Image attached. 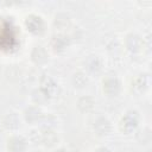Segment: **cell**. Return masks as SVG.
<instances>
[{
  "instance_id": "obj_7",
  "label": "cell",
  "mask_w": 152,
  "mask_h": 152,
  "mask_svg": "<svg viewBox=\"0 0 152 152\" xmlns=\"http://www.w3.org/2000/svg\"><path fill=\"white\" fill-rule=\"evenodd\" d=\"M125 48L131 53H137L142 49V38L138 33H128L125 38Z\"/></svg>"
},
{
  "instance_id": "obj_4",
  "label": "cell",
  "mask_w": 152,
  "mask_h": 152,
  "mask_svg": "<svg viewBox=\"0 0 152 152\" xmlns=\"http://www.w3.org/2000/svg\"><path fill=\"white\" fill-rule=\"evenodd\" d=\"M70 43H71L70 36L62 33V32L53 34L50 40V45L55 52H63L70 45Z\"/></svg>"
},
{
  "instance_id": "obj_14",
  "label": "cell",
  "mask_w": 152,
  "mask_h": 152,
  "mask_svg": "<svg viewBox=\"0 0 152 152\" xmlns=\"http://www.w3.org/2000/svg\"><path fill=\"white\" fill-rule=\"evenodd\" d=\"M31 100L38 107L39 106H44V104H46L49 102L50 95L44 89H42L39 87V88H36V89L32 90V93H31Z\"/></svg>"
},
{
  "instance_id": "obj_5",
  "label": "cell",
  "mask_w": 152,
  "mask_h": 152,
  "mask_svg": "<svg viewBox=\"0 0 152 152\" xmlns=\"http://www.w3.org/2000/svg\"><path fill=\"white\" fill-rule=\"evenodd\" d=\"M7 150L8 152H26L27 140L23 135L14 134L7 139Z\"/></svg>"
},
{
  "instance_id": "obj_13",
  "label": "cell",
  "mask_w": 152,
  "mask_h": 152,
  "mask_svg": "<svg viewBox=\"0 0 152 152\" xmlns=\"http://www.w3.org/2000/svg\"><path fill=\"white\" fill-rule=\"evenodd\" d=\"M2 125H4L5 129H7V131H11V132L18 131L20 128V125H21V120H20L19 114L18 113H14V112L8 113L4 118Z\"/></svg>"
},
{
  "instance_id": "obj_17",
  "label": "cell",
  "mask_w": 152,
  "mask_h": 152,
  "mask_svg": "<svg viewBox=\"0 0 152 152\" xmlns=\"http://www.w3.org/2000/svg\"><path fill=\"white\" fill-rule=\"evenodd\" d=\"M58 142V135L53 129L42 131V144L45 147H53Z\"/></svg>"
},
{
  "instance_id": "obj_6",
  "label": "cell",
  "mask_w": 152,
  "mask_h": 152,
  "mask_svg": "<svg viewBox=\"0 0 152 152\" xmlns=\"http://www.w3.org/2000/svg\"><path fill=\"white\" fill-rule=\"evenodd\" d=\"M93 129L96 135L99 137H106L110 134L112 132V122L106 116H99L95 119L93 124Z\"/></svg>"
},
{
  "instance_id": "obj_15",
  "label": "cell",
  "mask_w": 152,
  "mask_h": 152,
  "mask_svg": "<svg viewBox=\"0 0 152 152\" xmlns=\"http://www.w3.org/2000/svg\"><path fill=\"white\" fill-rule=\"evenodd\" d=\"M77 108L82 113H90L95 108V100L89 95H83L77 100Z\"/></svg>"
},
{
  "instance_id": "obj_8",
  "label": "cell",
  "mask_w": 152,
  "mask_h": 152,
  "mask_svg": "<svg viewBox=\"0 0 152 152\" xmlns=\"http://www.w3.org/2000/svg\"><path fill=\"white\" fill-rule=\"evenodd\" d=\"M25 26L28 32L38 34L44 30V21L39 15L31 14L25 19Z\"/></svg>"
},
{
  "instance_id": "obj_23",
  "label": "cell",
  "mask_w": 152,
  "mask_h": 152,
  "mask_svg": "<svg viewBox=\"0 0 152 152\" xmlns=\"http://www.w3.org/2000/svg\"><path fill=\"white\" fill-rule=\"evenodd\" d=\"M53 152H69L66 148H57L56 151H53Z\"/></svg>"
},
{
  "instance_id": "obj_2",
  "label": "cell",
  "mask_w": 152,
  "mask_h": 152,
  "mask_svg": "<svg viewBox=\"0 0 152 152\" xmlns=\"http://www.w3.org/2000/svg\"><path fill=\"white\" fill-rule=\"evenodd\" d=\"M83 68L87 75H99L103 68V63L100 56L97 55H89L83 61Z\"/></svg>"
},
{
  "instance_id": "obj_3",
  "label": "cell",
  "mask_w": 152,
  "mask_h": 152,
  "mask_svg": "<svg viewBox=\"0 0 152 152\" xmlns=\"http://www.w3.org/2000/svg\"><path fill=\"white\" fill-rule=\"evenodd\" d=\"M102 90L107 96H116L121 90V82L115 76H107L102 81Z\"/></svg>"
},
{
  "instance_id": "obj_10",
  "label": "cell",
  "mask_w": 152,
  "mask_h": 152,
  "mask_svg": "<svg viewBox=\"0 0 152 152\" xmlns=\"http://www.w3.org/2000/svg\"><path fill=\"white\" fill-rule=\"evenodd\" d=\"M43 116V112L38 106H30L24 110V120L30 125L39 124Z\"/></svg>"
},
{
  "instance_id": "obj_21",
  "label": "cell",
  "mask_w": 152,
  "mask_h": 152,
  "mask_svg": "<svg viewBox=\"0 0 152 152\" xmlns=\"http://www.w3.org/2000/svg\"><path fill=\"white\" fill-rule=\"evenodd\" d=\"M30 140L33 144H42V131H32L30 133Z\"/></svg>"
},
{
  "instance_id": "obj_22",
  "label": "cell",
  "mask_w": 152,
  "mask_h": 152,
  "mask_svg": "<svg viewBox=\"0 0 152 152\" xmlns=\"http://www.w3.org/2000/svg\"><path fill=\"white\" fill-rule=\"evenodd\" d=\"M94 152H112V150H109V148L106 147V146H101V147H97Z\"/></svg>"
},
{
  "instance_id": "obj_9",
  "label": "cell",
  "mask_w": 152,
  "mask_h": 152,
  "mask_svg": "<svg viewBox=\"0 0 152 152\" xmlns=\"http://www.w3.org/2000/svg\"><path fill=\"white\" fill-rule=\"evenodd\" d=\"M31 61L36 65H44L49 61V52L42 45H36L31 51Z\"/></svg>"
},
{
  "instance_id": "obj_1",
  "label": "cell",
  "mask_w": 152,
  "mask_h": 152,
  "mask_svg": "<svg viewBox=\"0 0 152 152\" xmlns=\"http://www.w3.org/2000/svg\"><path fill=\"white\" fill-rule=\"evenodd\" d=\"M138 125H139V114L135 110H129L121 118L119 127L121 132H124L125 134H129L137 129Z\"/></svg>"
},
{
  "instance_id": "obj_16",
  "label": "cell",
  "mask_w": 152,
  "mask_h": 152,
  "mask_svg": "<svg viewBox=\"0 0 152 152\" xmlns=\"http://www.w3.org/2000/svg\"><path fill=\"white\" fill-rule=\"evenodd\" d=\"M71 25V19L66 13H58L55 15L53 19V26L58 31H65L70 27Z\"/></svg>"
},
{
  "instance_id": "obj_18",
  "label": "cell",
  "mask_w": 152,
  "mask_h": 152,
  "mask_svg": "<svg viewBox=\"0 0 152 152\" xmlns=\"http://www.w3.org/2000/svg\"><path fill=\"white\" fill-rule=\"evenodd\" d=\"M56 125H57V119L52 114H43V116H42V119L39 121L40 131L53 129Z\"/></svg>"
},
{
  "instance_id": "obj_19",
  "label": "cell",
  "mask_w": 152,
  "mask_h": 152,
  "mask_svg": "<svg viewBox=\"0 0 152 152\" xmlns=\"http://www.w3.org/2000/svg\"><path fill=\"white\" fill-rule=\"evenodd\" d=\"M72 84L75 88L82 89L88 84V75L83 71H77L72 75Z\"/></svg>"
},
{
  "instance_id": "obj_20",
  "label": "cell",
  "mask_w": 152,
  "mask_h": 152,
  "mask_svg": "<svg viewBox=\"0 0 152 152\" xmlns=\"http://www.w3.org/2000/svg\"><path fill=\"white\" fill-rule=\"evenodd\" d=\"M137 140L141 144H148L151 141V129L150 127H142L137 132Z\"/></svg>"
},
{
  "instance_id": "obj_12",
  "label": "cell",
  "mask_w": 152,
  "mask_h": 152,
  "mask_svg": "<svg viewBox=\"0 0 152 152\" xmlns=\"http://www.w3.org/2000/svg\"><path fill=\"white\" fill-rule=\"evenodd\" d=\"M40 88L44 89L50 95V97L57 95L58 93V83L49 75H43L40 77Z\"/></svg>"
},
{
  "instance_id": "obj_11",
  "label": "cell",
  "mask_w": 152,
  "mask_h": 152,
  "mask_svg": "<svg viewBox=\"0 0 152 152\" xmlns=\"http://www.w3.org/2000/svg\"><path fill=\"white\" fill-rule=\"evenodd\" d=\"M150 87V76L147 74H141L134 78L132 82V90L137 94L145 93Z\"/></svg>"
}]
</instances>
